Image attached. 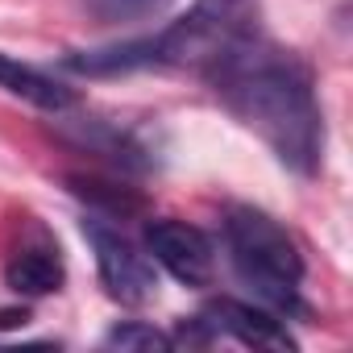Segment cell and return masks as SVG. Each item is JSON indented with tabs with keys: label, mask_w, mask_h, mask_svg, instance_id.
I'll return each mask as SVG.
<instances>
[{
	"label": "cell",
	"mask_w": 353,
	"mask_h": 353,
	"mask_svg": "<svg viewBox=\"0 0 353 353\" xmlns=\"http://www.w3.org/2000/svg\"><path fill=\"white\" fill-rule=\"evenodd\" d=\"M221 104L254 129L295 174H316L324 158V112L312 71L299 54L266 42L258 30L237 38L208 71Z\"/></svg>",
	"instance_id": "1"
},
{
	"label": "cell",
	"mask_w": 353,
	"mask_h": 353,
	"mask_svg": "<svg viewBox=\"0 0 353 353\" xmlns=\"http://www.w3.org/2000/svg\"><path fill=\"white\" fill-rule=\"evenodd\" d=\"M225 245L237 279L274 312H299L303 287V258L291 233L266 216L262 208H229L225 216Z\"/></svg>",
	"instance_id": "2"
},
{
	"label": "cell",
	"mask_w": 353,
	"mask_h": 353,
	"mask_svg": "<svg viewBox=\"0 0 353 353\" xmlns=\"http://www.w3.org/2000/svg\"><path fill=\"white\" fill-rule=\"evenodd\" d=\"M183 341L192 345H212V341H237L250 349H295V336L287 332L283 320H274L258 303L241 299H212L192 324L179 328Z\"/></svg>",
	"instance_id": "3"
},
{
	"label": "cell",
	"mask_w": 353,
	"mask_h": 353,
	"mask_svg": "<svg viewBox=\"0 0 353 353\" xmlns=\"http://www.w3.org/2000/svg\"><path fill=\"white\" fill-rule=\"evenodd\" d=\"M83 237L96 254V270H100V283L104 291L125 303V307H137L145 299H154L158 291V279H154V262L112 225L104 221H83Z\"/></svg>",
	"instance_id": "4"
},
{
	"label": "cell",
	"mask_w": 353,
	"mask_h": 353,
	"mask_svg": "<svg viewBox=\"0 0 353 353\" xmlns=\"http://www.w3.org/2000/svg\"><path fill=\"white\" fill-rule=\"evenodd\" d=\"M145 250L183 287H208L212 283L216 250H212L208 233L188 225V221H150L145 225Z\"/></svg>",
	"instance_id": "5"
},
{
	"label": "cell",
	"mask_w": 353,
	"mask_h": 353,
	"mask_svg": "<svg viewBox=\"0 0 353 353\" xmlns=\"http://www.w3.org/2000/svg\"><path fill=\"white\" fill-rule=\"evenodd\" d=\"M63 279H67V266H63V258H59L54 245H21V250H13L9 262H5V283H9V291L30 295V299L59 291Z\"/></svg>",
	"instance_id": "6"
},
{
	"label": "cell",
	"mask_w": 353,
	"mask_h": 353,
	"mask_svg": "<svg viewBox=\"0 0 353 353\" xmlns=\"http://www.w3.org/2000/svg\"><path fill=\"white\" fill-rule=\"evenodd\" d=\"M0 88L17 100H26V104H34V108H46V112H63V108L75 104L67 83H59L54 75H46V71L30 67V63L13 59L5 50H0Z\"/></svg>",
	"instance_id": "7"
},
{
	"label": "cell",
	"mask_w": 353,
	"mask_h": 353,
	"mask_svg": "<svg viewBox=\"0 0 353 353\" xmlns=\"http://www.w3.org/2000/svg\"><path fill=\"white\" fill-rule=\"evenodd\" d=\"M83 9L100 26H129V21H145L158 9H166V0H83Z\"/></svg>",
	"instance_id": "8"
},
{
	"label": "cell",
	"mask_w": 353,
	"mask_h": 353,
	"mask_svg": "<svg viewBox=\"0 0 353 353\" xmlns=\"http://www.w3.org/2000/svg\"><path fill=\"white\" fill-rule=\"evenodd\" d=\"M104 345H117V349H170L174 336H166V332H158L150 324H117L104 336Z\"/></svg>",
	"instance_id": "9"
},
{
	"label": "cell",
	"mask_w": 353,
	"mask_h": 353,
	"mask_svg": "<svg viewBox=\"0 0 353 353\" xmlns=\"http://www.w3.org/2000/svg\"><path fill=\"white\" fill-rule=\"evenodd\" d=\"M26 320H30V316L17 312V307H13V312H0V328H13V324H26Z\"/></svg>",
	"instance_id": "10"
}]
</instances>
